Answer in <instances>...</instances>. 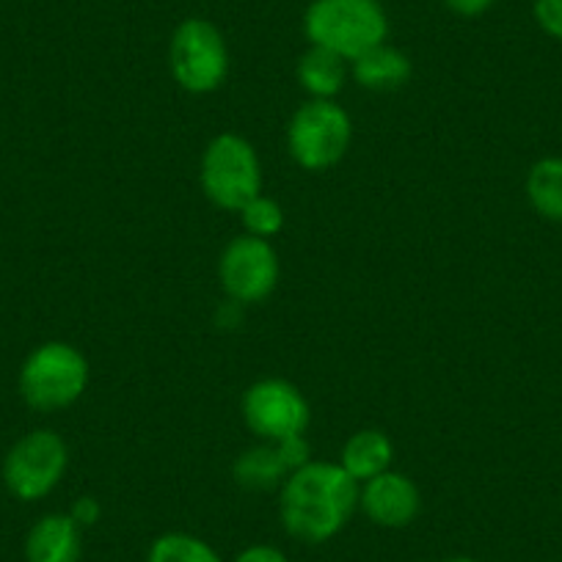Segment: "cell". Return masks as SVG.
<instances>
[{
	"label": "cell",
	"instance_id": "3957f363",
	"mask_svg": "<svg viewBox=\"0 0 562 562\" xmlns=\"http://www.w3.org/2000/svg\"><path fill=\"white\" fill-rule=\"evenodd\" d=\"M89 361L67 342H45L31 350L20 370V394L36 411H58L83 397Z\"/></svg>",
	"mask_w": 562,
	"mask_h": 562
},
{
	"label": "cell",
	"instance_id": "e0dca14e",
	"mask_svg": "<svg viewBox=\"0 0 562 562\" xmlns=\"http://www.w3.org/2000/svg\"><path fill=\"white\" fill-rule=\"evenodd\" d=\"M147 562H221V557L196 535L166 532L149 546Z\"/></svg>",
	"mask_w": 562,
	"mask_h": 562
},
{
	"label": "cell",
	"instance_id": "5b68a950",
	"mask_svg": "<svg viewBox=\"0 0 562 562\" xmlns=\"http://www.w3.org/2000/svg\"><path fill=\"white\" fill-rule=\"evenodd\" d=\"M348 111L334 100H310L293 113L288 127V147L295 164L306 171L337 166L350 147Z\"/></svg>",
	"mask_w": 562,
	"mask_h": 562
},
{
	"label": "cell",
	"instance_id": "4fadbf2b",
	"mask_svg": "<svg viewBox=\"0 0 562 562\" xmlns=\"http://www.w3.org/2000/svg\"><path fill=\"white\" fill-rule=\"evenodd\" d=\"M392 458L394 447L386 434H381V430H359V434H353L345 441L339 467H342L356 483H367V480L389 472Z\"/></svg>",
	"mask_w": 562,
	"mask_h": 562
},
{
	"label": "cell",
	"instance_id": "d6986e66",
	"mask_svg": "<svg viewBox=\"0 0 562 562\" xmlns=\"http://www.w3.org/2000/svg\"><path fill=\"white\" fill-rule=\"evenodd\" d=\"M535 20L554 40H562V0H535Z\"/></svg>",
	"mask_w": 562,
	"mask_h": 562
},
{
	"label": "cell",
	"instance_id": "52a82bcc",
	"mask_svg": "<svg viewBox=\"0 0 562 562\" xmlns=\"http://www.w3.org/2000/svg\"><path fill=\"white\" fill-rule=\"evenodd\" d=\"M69 450L53 430H34L9 450L3 461V483L23 502L45 499L67 472Z\"/></svg>",
	"mask_w": 562,
	"mask_h": 562
},
{
	"label": "cell",
	"instance_id": "8992f818",
	"mask_svg": "<svg viewBox=\"0 0 562 562\" xmlns=\"http://www.w3.org/2000/svg\"><path fill=\"white\" fill-rule=\"evenodd\" d=\"M169 67L177 83L191 94H210L221 89L229 72V50L210 20L191 18L171 36Z\"/></svg>",
	"mask_w": 562,
	"mask_h": 562
},
{
	"label": "cell",
	"instance_id": "9c48e42d",
	"mask_svg": "<svg viewBox=\"0 0 562 562\" xmlns=\"http://www.w3.org/2000/svg\"><path fill=\"white\" fill-rule=\"evenodd\" d=\"M218 276L232 304H259L279 284V257L265 237H235L221 254Z\"/></svg>",
	"mask_w": 562,
	"mask_h": 562
},
{
	"label": "cell",
	"instance_id": "30bf717a",
	"mask_svg": "<svg viewBox=\"0 0 562 562\" xmlns=\"http://www.w3.org/2000/svg\"><path fill=\"white\" fill-rule=\"evenodd\" d=\"M359 507L378 527H408L419 516V488L400 472H383L359 488Z\"/></svg>",
	"mask_w": 562,
	"mask_h": 562
},
{
	"label": "cell",
	"instance_id": "7c38bea8",
	"mask_svg": "<svg viewBox=\"0 0 562 562\" xmlns=\"http://www.w3.org/2000/svg\"><path fill=\"white\" fill-rule=\"evenodd\" d=\"M411 72L414 67H411L408 56L397 47H389L386 42L353 58V78L370 91L403 89L411 80Z\"/></svg>",
	"mask_w": 562,
	"mask_h": 562
},
{
	"label": "cell",
	"instance_id": "603a6c76",
	"mask_svg": "<svg viewBox=\"0 0 562 562\" xmlns=\"http://www.w3.org/2000/svg\"><path fill=\"white\" fill-rule=\"evenodd\" d=\"M445 3L461 18H477V14L488 12L494 0H445Z\"/></svg>",
	"mask_w": 562,
	"mask_h": 562
},
{
	"label": "cell",
	"instance_id": "9a60e30c",
	"mask_svg": "<svg viewBox=\"0 0 562 562\" xmlns=\"http://www.w3.org/2000/svg\"><path fill=\"white\" fill-rule=\"evenodd\" d=\"M284 477H290V469L281 461L276 445L254 447L235 463V480L248 491H270Z\"/></svg>",
	"mask_w": 562,
	"mask_h": 562
},
{
	"label": "cell",
	"instance_id": "44dd1931",
	"mask_svg": "<svg viewBox=\"0 0 562 562\" xmlns=\"http://www.w3.org/2000/svg\"><path fill=\"white\" fill-rule=\"evenodd\" d=\"M232 562H288V557H284V551L281 549H276V546L259 543V546H248V549H243Z\"/></svg>",
	"mask_w": 562,
	"mask_h": 562
},
{
	"label": "cell",
	"instance_id": "8fae6325",
	"mask_svg": "<svg viewBox=\"0 0 562 562\" xmlns=\"http://www.w3.org/2000/svg\"><path fill=\"white\" fill-rule=\"evenodd\" d=\"M83 554V540H80V527L72 516H53L40 518L31 527L29 540H25V560L29 562H80Z\"/></svg>",
	"mask_w": 562,
	"mask_h": 562
},
{
	"label": "cell",
	"instance_id": "cb8c5ba5",
	"mask_svg": "<svg viewBox=\"0 0 562 562\" xmlns=\"http://www.w3.org/2000/svg\"><path fill=\"white\" fill-rule=\"evenodd\" d=\"M445 562H477V560H472V557H450V560Z\"/></svg>",
	"mask_w": 562,
	"mask_h": 562
},
{
	"label": "cell",
	"instance_id": "5bb4252c",
	"mask_svg": "<svg viewBox=\"0 0 562 562\" xmlns=\"http://www.w3.org/2000/svg\"><path fill=\"white\" fill-rule=\"evenodd\" d=\"M299 83L310 91L315 100H331L339 94L348 78V61L326 47L312 45L304 56L299 58Z\"/></svg>",
	"mask_w": 562,
	"mask_h": 562
},
{
	"label": "cell",
	"instance_id": "6da1fadb",
	"mask_svg": "<svg viewBox=\"0 0 562 562\" xmlns=\"http://www.w3.org/2000/svg\"><path fill=\"white\" fill-rule=\"evenodd\" d=\"M359 507V483L339 463L310 461L281 488V524L304 543H326Z\"/></svg>",
	"mask_w": 562,
	"mask_h": 562
},
{
	"label": "cell",
	"instance_id": "7402d4cb",
	"mask_svg": "<svg viewBox=\"0 0 562 562\" xmlns=\"http://www.w3.org/2000/svg\"><path fill=\"white\" fill-rule=\"evenodd\" d=\"M100 513H102L100 502L91 499V496H80V499L72 505V510H69V516H72V521L78 524L80 529H86L91 527V524H97Z\"/></svg>",
	"mask_w": 562,
	"mask_h": 562
},
{
	"label": "cell",
	"instance_id": "2e32d148",
	"mask_svg": "<svg viewBox=\"0 0 562 562\" xmlns=\"http://www.w3.org/2000/svg\"><path fill=\"white\" fill-rule=\"evenodd\" d=\"M527 193L543 218L562 221V160L546 158L535 164L527 177Z\"/></svg>",
	"mask_w": 562,
	"mask_h": 562
},
{
	"label": "cell",
	"instance_id": "ba28073f",
	"mask_svg": "<svg viewBox=\"0 0 562 562\" xmlns=\"http://www.w3.org/2000/svg\"><path fill=\"white\" fill-rule=\"evenodd\" d=\"M243 416L254 436L276 445L293 436H304L310 425V405L293 383L268 378L248 386L243 397Z\"/></svg>",
	"mask_w": 562,
	"mask_h": 562
},
{
	"label": "cell",
	"instance_id": "ffe728a7",
	"mask_svg": "<svg viewBox=\"0 0 562 562\" xmlns=\"http://www.w3.org/2000/svg\"><path fill=\"white\" fill-rule=\"evenodd\" d=\"M276 450H279L281 461H284V467L290 469V474H293L295 469L310 463V445H306L304 436H293V439L276 441Z\"/></svg>",
	"mask_w": 562,
	"mask_h": 562
},
{
	"label": "cell",
	"instance_id": "277c9868",
	"mask_svg": "<svg viewBox=\"0 0 562 562\" xmlns=\"http://www.w3.org/2000/svg\"><path fill=\"white\" fill-rule=\"evenodd\" d=\"M202 188L221 210H243L262 193V166L246 138L221 133L204 149Z\"/></svg>",
	"mask_w": 562,
	"mask_h": 562
},
{
	"label": "cell",
	"instance_id": "ac0fdd59",
	"mask_svg": "<svg viewBox=\"0 0 562 562\" xmlns=\"http://www.w3.org/2000/svg\"><path fill=\"white\" fill-rule=\"evenodd\" d=\"M240 215L248 235L265 237V240L273 237L276 232H281V226H284V210L279 207V202L262 196V193H259L257 199H251V202L240 210Z\"/></svg>",
	"mask_w": 562,
	"mask_h": 562
},
{
	"label": "cell",
	"instance_id": "7a4b0ae2",
	"mask_svg": "<svg viewBox=\"0 0 562 562\" xmlns=\"http://www.w3.org/2000/svg\"><path fill=\"white\" fill-rule=\"evenodd\" d=\"M304 31L315 47L353 61L386 42L389 18L381 0H315L306 9Z\"/></svg>",
	"mask_w": 562,
	"mask_h": 562
}]
</instances>
